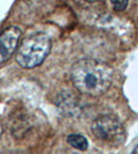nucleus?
<instances>
[{
    "label": "nucleus",
    "instance_id": "obj_1",
    "mask_svg": "<svg viewBox=\"0 0 138 154\" xmlns=\"http://www.w3.org/2000/svg\"><path fill=\"white\" fill-rule=\"evenodd\" d=\"M71 80L76 89L84 94L100 96L112 84L113 70L99 60L82 59L71 68Z\"/></svg>",
    "mask_w": 138,
    "mask_h": 154
},
{
    "label": "nucleus",
    "instance_id": "obj_2",
    "mask_svg": "<svg viewBox=\"0 0 138 154\" xmlns=\"http://www.w3.org/2000/svg\"><path fill=\"white\" fill-rule=\"evenodd\" d=\"M51 46V38L46 33L37 32L27 36L15 52L16 63L24 69L37 68L48 56Z\"/></svg>",
    "mask_w": 138,
    "mask_h": 154
},
{
    "label": "nucleus",
    "instance_id": "obj_3",
    "mask_svg": "<svg viewBox=\"0 0 138 154\" xmlns=\"http://www.w3.org/2000/svg\"><path fill=\"white\" fill-rule=\"evenodd\" d=\"M91 133L98 140L115 144L124 139V129L122 122L113 115H103L94 120Z\"/></svg>",
    "mask_w": 138,
    "mask_h": 154
},
{
    "label": "nucleus",
    "instance_id": "obj_4",
    "mask_svg": "<svg viewBox=\"0 0 138 154\" xmlns=\"http://www.w3.org/2000/svg\"><path fill=\"white\" fill-rule=\"evenodd\" d=\"M22 29L16 26L5 28L0 35V65L7 63L19 47Z\"/></svg>",
    "mask_w": 138,
    "mask_h": 154
},
{
    "label": "nucleus",
    "instance_id": "obj_5",
    "mask_svg": "<svg viewBox=\"0 0 138 154\" xmlns=\"http://www.w3.org/2000/svg\"><path fill=\"white\" fill-rule=\"evenodd\" d=\"M67 143L72 148H75L76 150H80V152H85L87 149V146H89L87 139L81 134H70L67 136Z\"/></svg>",
    "mask_w": 138,
    "mask_h": 154
},
{
    "label": "nucleus",
    "instance_id": "obj_6",
    "mask_svg": "<svg viewBox=\"0 0 138 154\" xmlns=\"http://www.w3.org/2000/svg\"><path fill=\"white\" fill-rule=\"evenodd\" d=\"M115 12H123L128 7V0H110Z\"/></svg>",
    "mask_w": 138,
    "mask_h": 154
},
{
    "label": "nucleus",
    "instance_id": "obj_7",
    "mask_svg": "<svg viewBox=\"0 0 138 154\" xmlns=\"http://www.w3.org/2000/svg\"><path fill=\"white\" fill-rule=\"evenodd\" d=\"M132 154H138V145L136 146V149H134L133 152H132Z\"/></svg>",
    "mask_w": 138,
    "mask_h": 154
},
{
    "label": "nucleus",
    "instance_id": "obj_8",
    "mask_svg": "<svg viewBox=\"0 0 138 154\" xmlns=\"http://www.w3.org/2000/svg\"><path fill=\"white\" fill-rule=\"evenodd\" d=\"M85 2H89V3H95V2H99V0H85Z\"/></svg>",
    "mask_w": 138,
    "mask_h": 154
},
{
    "label": "nucleus",
    "instance_id": "obj_9",
    "mask_svg": "<svg viewBox=\"0 0 138 154\" xmlns=\"http://www.w3.org/2000/svg\"><path fill=\"white\" fill-rule=\"evenodd\" d=\"M1 134H3V126L0 124V136H1Z\"/></svg>",
    "mask_w": 138,
    "mask_h": 154
}]
</instances>
